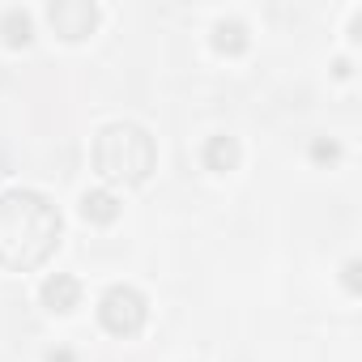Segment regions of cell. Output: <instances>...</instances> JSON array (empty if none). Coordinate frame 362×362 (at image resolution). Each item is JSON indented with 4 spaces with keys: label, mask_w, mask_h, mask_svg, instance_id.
<instances>
[{
    "label": "cell",
    "mask_w": 362,
    "mask_h": 362,
    "mask_svg": "<svg viewBox=\"0 0 362 362\" xmlns=\"http://www.w3.org/2000/svg\"><path fill=\"white\" fill-rule=\"evenodd\" d=\"M0 39H5V47H30V39H35V22H30V13L26 9H5L0 13Z\"/></svg>",
    "instance_id": "obj_8"
},
{
    "label": "cell",
    "mask_w": 362,
    "mask_h": 362,
    "mask_svg": "<svg viewBox=\"0 0 362 362\" xmlns=\"http://www.w3.org/2000/svg\"><path fill=\"white\" fill-rule=\"evenodd\" d=\"M39 298H43V307H47V311L69 315V311L81 303V281H77L73 273H52V277L39 286Z\"/></svg>",
    "instance_id": "obj_5"
},
{
    "label": "cell",
    "mask_w": 362,
    "mask_h": 362,
    "mask_svg": "<svg viewBox=\"0 0 362 362\" xmlns=\"http://www.w3.org/2000/svg\"><path fill=\"white\" fill-rule=\"evenodd\" d=\"M332 73H337V77H349V73H354V64H349V60H337V64H332Z\"/></svg>",
    "instance_id": "obj_13"
},
{
    "label": "cell",
    "mask_w": 362,
    "mask_h": 362,
    "mask_svg": "<svg viewBox=\"0 0 362 362\" xmlns=\"http://www.w3.org/2000/svg\"><path fill=\"white\" fill-rule=\"evenodd\" d=\"M60 230H64L60 209L43 192L35 188L0 192V269L35 273L60 247Z\"/></svg>",
    "instance_id": "obj_1"
},
{
    "label": "cell",
    "mask_w": 362,
    "mask_h": 362,
    "mask_svg": "<svg viewBox=\"0 0 362 362\" xmlns=\"http://www.w3.org/2000/svg\"><path fill=\"white\" fill-rule=\"evenodd\" d=\"M98 5L94 0H56V5H47V22L52 30L64 39V43H81L98 30Z\"/></svg>",
    "instance_id": "obj_4"
},
{
    "label": "cell",
    "mask_w": 362,
    "mask_h": 362,
    "mask_svg": "<svg viewBox=\"0 0 362 362\" xmlns=\"http://www.w3.org/2000/svg\"><path fill=\"white\" fill-rule=\"evenodd\" d=\"M153 166H158V145L141 124L115 119V124L98 128V136H94V170L107 179V184L136 188L153 175Z\"/></svg>",
    "instance_id": "obj_2"
},
{
    "label": "cell",
    "mask_w": 362,
    "mask_h": 362,
    "mask_svg": "<svg viewBox=\"0 0 362 362\" xmlns=\"http://www.w3.org/2000/svg\"><path fill=\"white\" fill-rule=\"evenodd\" d=\"M81 218H86L90 226H111V222L119 218V197H115L111 188L86 192V197H81Z\"/></svg>",
    "instance_id": "obj_7"
},
{
    "label": "cell",
    "mask_w": 362,
    "mask_h": 362,
    "mask_svg": "<svg viewBox=\"0 0 362 362\" xmlns=\"http://www.w3.org/2000/svg\"><path fill=\"white\" fill-rule=\"evenodd\" d=\"M247 26L239 22V18H222V22H214V52H222V56H243L247 52Z\"/></svg>",
    "instance_id": "obj_9"
},
{
    "label": "cell",
    "mask_w": 362,
    "mask_h": 362,
    "mask_svg": "<svg viewBox=\"0 0 362 362\" xmlns=\"http://www.w3.org/2000/svg\"><path fill=\"white\" fill-rule=\"evenodd\" d=\"M145 320H149V303H145V294L136 290V286H107L103 290V298H98V324L111 332V337H136L141 328H145Z\"/></svg>",
    "instance_id": "obj_3"
},
{
    "label": "cell",
    "mask_w": 362,
    "mask_h": 362,
    "mask_svg": "<svg viewBox=\"0 0 362 362\" xmlns=\"http://www.w3.org/2000/svg\"><path fill=\"white\" fill-rule=\"evenodd\" d=\"M349 39H354V43L362 39V18H354V22H349Z\"/></svg>",
    "instance_id": "obj_14"
},
{
    "label": "cell",
    "mask_w": 362,
    "mask_h": 362,
    "mask_svg": "<svg viewBox=\"0 0 362 362\" xmlns=\"http://www.w3.org/2000/svg\"><path fill=\"white\" fill-rule=\"evenodd\" d=\"M47 362H77V354L69 345H56V349H47Z\"/></svg>",
    "instance_id": "obj_12"
},
{
    "label": "cell",
    "mask_w": 362,
    "mask_h": 362,
    "mask_svg": "<svg viewBox=\"0 0 362 362\" xmlns=\"http://www.w3.org/2000/svg\"><path fill=\"white\" fill-rule=\"evenodd\" d=\"M341 273H345V277H341V281H345V290H349V294H358V290H362V281H358V260H349Z\"/></svg>",
    "instance_id": "obj_11"
},
{
    "label": "cell",
    "mask_w": 362,
    "mask_h": 362,
    "mask_svg": "<svg viewBox=\"0 0 362 362\" xmlns=\"http://www.w3.org/2000/svg\"><path fill=\"white\" fill-rule=\"evenodd\" d=\"M201 162H205V170H214V175H230V170L243 162V149H239L235 136L218 132V136H209V141L201 145Z\"/></svg>",
    "instance_id": "obj_6"
},
{
    "label": "cell",
    "mask_w": 362,
    "mask_h": 362,
    "mask_svg": "<svg viewBox=\"0 0 362 362\" xmlns=\"http://www.w3.org/2000/svg\"><path fill=\"white\" fill-rule=\"evenodd\" d=\"M311 158H315V162H337V158H341V145H337V141L315 136V141H311Z\"/></svg>",
    "instance_id": "obj_10"
}]
</instances>
